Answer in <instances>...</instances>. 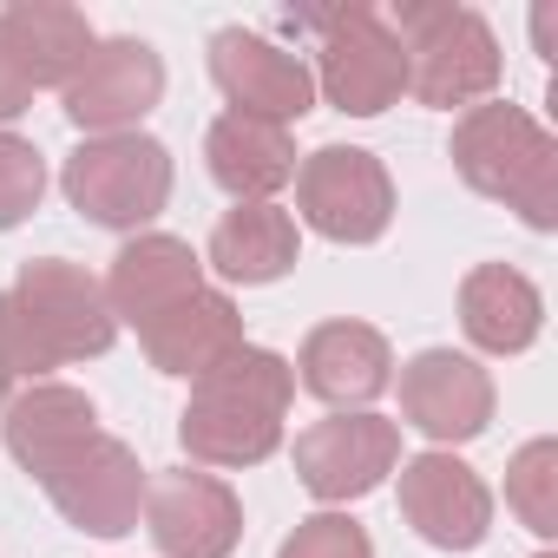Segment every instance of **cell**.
<instances>
[{"instance_id": "obj_1", "label": "cell", "mask_w": 558, "mask_h": 558, "mask_svg": "<svg viewBox=\"0 0 558 558\" xmlns=\"http://www.w3.org/2000/svg\"><path fill=\"white\" fill-rule=\"evenodd\" d=\"M296 401V368L276 349H236L217 368H204L191 381V401L178 414V440L191 453V466H217V473H243L263 466L283 447V421Z\"/></svg>"}, {"instance_id": "obj_2", "label": "cell", "mask_w": 558, "mask_h": 558, "mask_svg": "<svg viewBox=\"0 0 558 558\" xmlns=\"http://www.w3.org/2000/svg\"><path fill=\"white\" fill-rule=\"evenodd\" d=\"M453 171L466 178V191L519 210L532 230H558V138L506 99L466 106L453 119Z\"/></svg>"}, {"instance_id": "obj_3", "label": "cell", "mask_w": 558, "mask_h": 558, "mask_svg": "<svg viewBox=\"0 0 558 558\" xmlns=\"http://www.w3.org/2000/svg\"><path fill=\"white\" fill-rule=\"evenodd\" d=\"M388 27L408 53V93L434 112L486 106L493 86L506 80L499 40H493L486 14H473V8H453V0H401L388 14Z\"/></svg>"}, {"instance_id": "obj_4", "label": "cell", "mask_w": 558, "mask_h": 558, "mask_svg": "<svg viewBox=\"0 0 558 558\" xmlns=\"http://www.w3.org/2000/svg\"><path fill=\"white\" fill-rule=\"evenodd\" d=\"M60 191L99 230H145L171 204V151L151 132L80 138L60 171Z\"/></svg>"}, {"instance_id": "obj_5", "label": "cell", "mask_w": 558, "mask_h": 558, "mask_svg": "<svg viewBox=\"0 0 558 558\" xmlns=\"http://www.w3.org/2000/svg\"><path fill=\"white\" fill-rule=\"evenodd\" d=\"M316 34H323V53H316V93L349 112V119H381L388 106H401L408 93V53L388 27V14L375 8H336V14H303Z\"/></svg>"}, {"instance_id": "obj_6", "label": "cell", "mask_w": 558, "mask_h": 558, "mask_svg": "<svg viewBox=\"0 0 558 558\" xmlns=\"http://www.w3.org/2000/svg\"><path fill=\"white\" fill-rule=\"evenodd\" d=\"M8 296H14L21 323L34 329V342H40V355L53 368L93 362V355H106L119 342V323L106 310V283L93 269L66 263V256H27Z\"/></svg>"}, {"instance_id": "obj_7", "label": "cell", "mask_w": 558, "mask_h": 558, "mask_svg": "<svg viewBox=\"0 0 558 558\" xmlns=\"http://www.w3.org/2000/svg\"><path fill=\"white\" fill-rule=\"evenodd\" d=\"M296 210L329 243H381L395 223V178L362 145H323L296 165Z\"/></svg>"}, {"instance_id": "obj_8", "label": "cell", "mask_w": 558, "mask_h": 558, "mask_svg": "<svg viewBox=\"0 0 558 558\" xmlns=\"http://www.w3.org/2000/svg\"><path fill=\"white\" fill-rule=\"evenodd\" d=\"M40 486H47V499L60 506V519L80 525L86 538H125V532L145 519V486H151V473L138 466V453H132L125 440L93 434V440H80Z\"/></svg>"}, {"instance_id": "obj_9", "label": "cell", "mask_w": 558, "mask_h": 558, "mask_svg": "<svg viewBox=\"0 0 558 558\" xmlns=\"http://www.w3.org/2000/svg\"><path fill=\"white\" fill-rule=\"evenodd\" d=\"M165 99V60L151 40H99L86 53V66L60 86V106L66 119L86 132V138H112V132H138Z\"/></svg>"}, {"instance_id": "obj_10", "label": "cell", "mask_w": 558, "mask_h": 558, "mask_svg": "<svg viewBox=\"0 0 558 558\" xmlns=\"http://www.w3.org/2000/svg\"><path fill=\"white\" fill-rule=\"evenodd\" d=\"M395 466H401V427L388 414H329L296 434V480L323 506L375 493Z\"/></svg>"}, {"instance_id": "obj_11", "label": "cell", "mask_w": 558, "mask_h": 558, "mask_svg": "<svg viewBox=\"0 0 558 558\" xmlns=\"http://www.w3.org/2000/svg\"><path fill=\"white\" fill-rule=\"evenodd\" d=\"M145 532L165 558H230L243 538V499L204 466H171L145 486Z\"/></svg>"}, {"instance_id": "obj_12", "label": "cell", "mask_w": 558, "mask_h": 558, "mask_svg": "<svg viewBox=\"0 0 558 558\" xmlns=\"http://www.w3.org/2000/svg\"><path fill=\"white\" fill-rule=\"evenodd\" d=\"M210 80L230 99V112L243 119H269V125H296L316 112V80L296 53H283L263 34L223 27L210 34Z\"/></svg>"}, {"instance_id": "obj_13", "label": "cell", "mask_w": 558, "mask_h": 558, "mask_svg": "<svg viewBox=\"0 0 558 558\" xmlns=\"http://www.w3.org/2000/svg\"><path fill=\"white\" fill-rule=\"evenodd\" d=\"M401 519L434 551H480L493 532V493L460 453L434 447V453L401 460Z\"/></svg>"}, {"instance_id": "obj_14", "label": "cell", "mask_w": 558, "mask_h": 558, "mask_svg": "<svg viewBox=\"0 0 558 558\" xmlns=\"http://www.w3.org/2000/svg\"><path fill=\"white\" fill-rule=\"evenodd\" d=\"M401 414L414 434H427L434 447L453 453L493 427V375L473 355L421 349L414 362H401Z\"/></svg>"}, {"instance_id": "obj_15", "label": "cell", "mask_w": 558, "mask_h": 558, "mask_svg": "<svg viewBox=\"0 0 558 558\" xmlns=\"http://www.w3.org/2000/svg\"><path fill=\"white\" fill-rule=\"evenodd\" d=\"M296 381L336 414H368L395 388V349L375 323H316L296 349Z\"/></svg>"}, {"instance_id": "obj_16", "label": "cell", "mask_w": 558, "mask_h": 558, "mask_svg": "<svg viewBox=\"0 0 558 558\" xmlns=\"http://www.w3.org/2000/svg\"><path fill=\"white\" fill-rule=\"evenodd\" d=\"M191 290H204V256L165 230H138L106 269V310H112V323H132V329H145Z\"/></svg>"}, {"instance_id": "obj_17", "label": "cell", "mask_w": 558, "mask_h": 558, "mask_svg": "<svg viewBox=\"0 0 558 558\" xmlns=\"http://www.w3.org/2000/svg\"><path fill=\"white\" fill-rule=\"evenodd\" d=\"M138 342H145V362L158 368V375H178V381H197L204 368H217L223 355H236L243 349V316H236V303L223 296V290H191L184 303H171L165 316H151L145 329H138Z\"/></svg>"}, {"instance_id": "obj_18", "label": "cell", "mask_w": 558, "mask_h": 558, "mask_svg": "<svg viewBox=\"0 0 558 558\" xmlns=\"http://www.w3.org/2000/svg\"><path fill=\"white\" fill-rule=\"evenodd\" d=\"M460 329L480 355H525L545 329V296L525 269L480 263L460 276Z\"/></svg>"}, {"instance_id": "obj_19", "label": "cell", "mask_w": 558, "mask_h": 558, "mask_svg": "<svg viewBox=\"0 0 558 558\" xmlns=\"http://www.w3.org/2000/svg\"><path fill=\"white\" fill-rule=\"evenodd\" d=\"M204 165H210V178L236 204H269L276 191L296 178V138H290V125L223 112L204 132Z\"/></svg>"}, {"instance_id": "obj_20", "label": "cell", "mask_w": 558, "mask_h": 558, "mask_svg": "<svg viewBox=\"0 0 558 558\" xmlns=\"http://www.w3.org/2000/svg\"><path fill=\"white\" fill-rule=\"evenodd\" d=\"M8 453L34 473V480H47L80 440H93L99 434V408L80 395V388H66V381H27L14 401H8Z\"/></svg>"}, {"instance_id": "obj_21", "label": "cell", "mask_w": 558, "mask_h": 558, "mask_svg": "<svg viewBox=\"0 0 558 558\" xmlns=\"http://www.w3.org/2000/svg\"><path fill=\"white\" fill-rule=\"evenodd\" d=\"M296 217L283 204H236L217 217L210 243H204V263L223 276V283H276V276H290L296 269Z\"/></svg>"}, {"instance_id": "obj_22", "label": "cell", "mask_w": 558, "mask_h": 558, "mask_svg": "<svg viewBox=\"0 0 558 558\" xmlns=\"http://www.w3.org/2000/svg\"><path fill=\"white\" fill-rule=\"evenodd\" d=\"M0 34H8V47H14V60H21L34 93L40 86H66L86 66V53L99 47L93 21L80 8H66V0H14V8L0 14Z\"/></svg>"}, {"instance_id": "obj_23", "label": "cell", "mask_w": 558, "mask_h": 558, "mask_svg": "<svg viewBox=\"0 0 558 558\" xmlns=\"http://www.w3.org/2000/svg\"><path fill=\"white\" fill-rule=\"evenodd\" d=\"M506 506L532 538H558V440H525L506 466Z\"/></svg>"}, {"instance_id": "obj_24", "label": "cell", "mask_w": 558, "mask_h": 558, "mask_svg": "<svg viewBox=\"0 0 558 558\" xmlns=\"http://www.w3.org/2000/svg\"><path fill=\"white\" fill-rule=\"evenodd\" d=\"M47 197V158L21 132H0V230H14Z\"/></svg>"}, {"instance_id": "obj_25", "label": "cell", "mask_w": 558, "mask_h": 558, "mask_svg": "<svg viewBox=\"0 0 558 558\" xmlns=\"http://www.w3.org/2000/svg\"><path fill=\"white\" fill-rule=\"evenodd\" d=\"M276 558H375V538L349 512H310L283 545H276Z\"/></svg>"}, {"instance_id": "obj_26", "label": "cell", "mask_w": 558, "mask_h": 558, "mask_svg": "<svg viewBox=\"0 0 558 558\" xmlns=\"http://www.w3.org/2000/svg\"><path fill=\"white\" fill-rule=\"evenodd\" d=\"M47 355H40V342H34V329L21 323V310H14V296L0 290V408H8L27 381H47Z\"/></svg>"}, {"instance_id": "obj_27", "label": "cell", "mask_w": 558, "mask_h": 558, "mask_svg": "<svg viewBox=\"0 0 558 558\" xmlns=\"http://www.w3.org/2000/svg\"><path fill=\"white\" fill-rule=\"evenodd\" d=\"M27 106H34V86H27V73H21V60H14V47H8V34H0V132H8Z\"/></svg>"}, {"instance_id": "obj_28", "label": "cell", "mask_w": 558, "mask_h": 558, "mask_svg": "<svg viewBox=\"0 0 558 558\" xmlns=\"http://www.w3.org/2000/svg\"><path fill=\"white\" fill-rule=\"evenodd\" d=\"M538 558H558V551H538Z\"/></svg>"}]
</instances>
